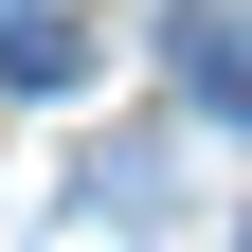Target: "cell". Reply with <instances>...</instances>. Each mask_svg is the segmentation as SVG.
Returning <instances> with one entry per match:
<instances>
[{"label":"cell","instance_id":"cell-1","mask_svg":"<svg viewBox=\"0 0 252 252\" xmlns=\"http://www.w3.org/2000/svg\"><path fill=\"white\" fill-rule=\"evenodd\" d=\"M180 72H198L216 108H252V18H198V36H180Z\"/></svg>","mask_w":252,"mask_h":252}]
</instances>
